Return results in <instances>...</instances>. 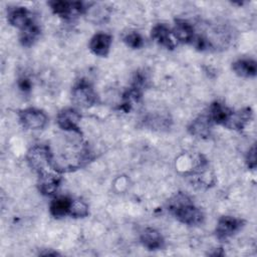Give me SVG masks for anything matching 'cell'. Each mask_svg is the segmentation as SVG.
Listing matches in <instances>:
<instances>
[{"instance_id": "4", "label": "cell", "mask_w": 257, "mask_h": 257, "mask_svg": "<svg viewBox=\"0 0 257 257\" xmlns=\"http://www.w3.org/2000/svg\"><path fill=\"white\" fill-rule=\"evenodd\" d=\"M19 121L27 130H41L47 123L46 113L35 107H28L19 110Z\"/></svg>"}, {"instance_id": "5", "label": "cell", "mask_w": 257, "mask_h": 257, "mask_svg": "<svg viewBox=\"0 0 257 257\" xmlns=\"http://www.w3.org/2000/svg\"><path fill=\"white\" fill-rule=\"evenodd\" d=\"M52 12L62 18H72L76 15L83 14L86 11V7L83 2L80 1H63L55 0L48 2Z\"/></svg>"}, {"instance_id": "21", "label": "cell", "mask_w": 257, "mask_h": 257, "mask_svg": "<svg viewBox=\"0 0 257 257\" xmlns=\"http://www.w3.org/2000/svg\"><path fill=\"white\" fill-rule=\"evenodd\" d=\"M124 43L134 49H138L141 48L144 45V39L142 37V35L138 32H131L128 34H126L123 38Z\"/></svg>"}, {"instance_id": "15", "label": "cell", "mask_w": 257, "mask_h": 257, "mask_svg": "<svg viewBox=\"0 0 257 257\" xmlns=\"http://www.w3.org/2000/svg\"><path fill=\"white\" fill-rule=\"evenodd\" d=\"M72 202L73 199L68 196H59L54 198L49 205L50 214L55 218H61L69 215Z\"/></svg>"}, {"instance_id": "12", "label": "cell", "mask_w": 257, "mask_h": 257, "mask_svg": "<svg viewBox=\"0 0 257 257\" xmlns=\"http://www.w3.org/2000/svg\"><path fill=\"white\" fill-rule=\"evenodd\" d=\"M172 34L175 39L182 43H192L196 35L193 25L188 21L181 19L176 21V24L172 29Z\"/></svg>"}, {"instance_id": "9", "label": "cell", "mask_w": 257, "mask_h": 257, "mask_svg": "<svg viewBox=\"0 0 257 257\" xmlns=\"http://www.w3.org/2000/svg\"><path fill=\"white\" fill-rule=\"evenodd\" d=\"M57 171H51L38 176V189L44 196H53L61 182V177Z\"/></svg>"}, {"instance_id": "19", "label": "cell", "mask_w": 257, "mask_h": 257, "mask_svg": "<svg viewBox=\"0 0 257 257\" xmlns=\"http://www.w3.org/2000/svg\"><path fill=\"white\" fill-rule=\"evenodd\" d=\"M39 35H40V29L38 25L35 22H33L27 27H25L24 29L20 30L19 40L23 46L29 47L34 44V42L38 39Z\"/></svg>"}, {"instance_id": "3", "label": "cell", "mask_w": 257, "mask_h": 257, "mask_svg": "<svg viewBox=\"0 0 257 257\" xmlns=\"http://www.w3.org/2000/svg\"><path fill=\"white\" fill-rule=\"evenodd\" d=\"M97 100L93 87L85 80H79L72 88V101L80 107H90Z\"/></svg>"}, {"instance_id": "6", "label": "cell", "mask_w": 257, "mask_h": 257, "mask_svg": "<svg viewBox=\"0 0 257 257\" xmlns=\"http://www.w3.org/2000/svg\"><path fill=\"white\" fill-rule=\"evenodd\" d=\"M243 226L244 221L242 219L232 216H223L217 223L215 233L220 241H226L239 232Z\"/></svg>"}, {"instance_id": "22", "label": "cell", "mask_w": 257, "mask_h": 257, "mask_svg": "<svg viewBox=\"0 0 257 257\" xmlns=\"http://www.w3.org/2000/svg\"><path fill=\"white\" fill-rule=\"evenodd\" d=\"M246 163L249 169L254 170L256 168V147L253 145L251 149L249 150L247 157H246Z\"/></svg>"}, {"instance_id": "18", "label": "cell", "mask_w": 257, "mask_h": 257, "mask_svg": "<svg viewBox=\"0 0 257 257\" xmlns=\"http://www.w3.org/2000/svg\"><path fill=\"white\" fill-rule=\"evenodd\" d=\"M212 124L213 122L210 119L209 115H200L191 122L189 126V132L193 136L199 138H206L210 135Z\"/></svg>"}, {"instance_id": "1", "label": "cell", "mask_w": 257, "mask_h": 257, "mask_svg": "<svg viewBox=\"0 0 257 257\" xmlns=\"http://www.w3.org/2000/svg\"><path fill=\"white\" fill-rule=\"evenodd\" d=\"M169 210L181 223L196 226L200 225L204 221L203 212L196 207L191 200L185 195H178L170 202Z\"/></svg>"}, {"instance_id": "14", "label": "cell", "mask_w": 257, "mask_h": 257, "mask_svg": "<svg viewBox=\"0 0 257 257\" xmlns=\"http://www.w3.org/2000/svg\"><path fill=\"white\" fill-rule=\"evenodd\" d=\"M253 111L250 107H244L238 111H232V114L226 124V127L241 131L251 120Z\"/></svg>"}, {"instance_id": "2", "label": "cell", "mask_w": 257, "mask_h": 257, "mask_svg": "<svg viewBox=\"0 0 257 257\" xmlns=\"http://www.w3.org/2000/svg\"><path fill=\"white\" fill-rule=\"evenodd\" d=\"M26 158L30 168L35 171L38 176L56 171L52 165V153L47 146L36 145L32 147L28 151Z\"/></svg>"}, {"instance_id": "16", "label": "cell", "mask_w": 257, "mask_h": 257, "mask_svg": "<svg viewBox=\"0 0 257 257\" xmlns=\"http://www.w3.org/2000/svg\"><path fill=\"white\" fill-rule=\"evenodd\" d=\"M232 111H233L232 109H230L223 103L215 101L210 106L209 117L213 123H217V124L226 126V124L232 114Z\"/></svg>"}, {"instance_id": "23", "label": "cell", "mask_w": 257, "mask_h": 257, "mask_svg": "<svg viewBox=\"0 0 257 257\" xmlns=\"http://www.w3.org/2000/svg\"><path fill=\"white\" fill-rule=\"evenodd\" d=\"M18 86H19V88H20L21 90H23V91H29L30 88H31V83H30V81H29L28 79H26V78H21V79H19V81H18Z\"/></svg>"}, {"instance_id": "17", "label": "cell", "mask_w": 257, "mask_h": 257, "mask_svg": "<svg viewBox=\"0 0 257 257\" xmlns=\"http://www.w3.org/2000/svg\"><path fill=\"white\" fill-rule=\"evenodd\" d=\"M232 69L241 77H254L257 73V63L251 58H240L232 63Z\"/></svg>"}, {"instance_id": "10", "label": "cell", "mask_w": 257, "mask_h": 257, "mask_svg": "<svg viewBox=\"0 0 257 257\" xmlns=\"http://www.w3.org/2000/svg\"><path fill=\"white\" fill-rule=\"evenodd\" d=\"M112 37L109 34L99 32L91 37L89 41V49L94 55L104 57L109 52Z\"/></svg>"}, {"instance_id": "20", "label": "cell", "mask_w": 257, "mask_h": 257, "mask_svg": "<svg viewBox=\"0 0 257 257\" xmlns=\"http://www.w3.org/2000/svg\"><path fill=\"white\" fill-rule=\"evenodd\" d=\"M88 215V206L80 200H73L69 216L73 218H84Z\"/></svg>"}, {"instance_id": "11", "label": "cell", "mask_w": 257, "mask_h": 257, "mask_svg": "<svg viewBox=\"0 0 257 257\" xmlns=\"http://www.w3.org/2000/svg\"><path fill=\"white\" fill-rule=\"evenodd\" d=\"M152 38L160 45L166 47L167 49H174L176 43L173 39L172 30L165 24H157L152 28L151 31Z\"/></svg>"}, {"instance_id": "13", "label": "cell", "mask_w": 257, "mask_h": 257, "mask_svg": "<svg viewBox=\"0 0 257 257\" xmlns=\"http://www.w3.org/2000/svg\"><path fill=\"white\" fill-rule=\"evenodd\" d=\"M141 243L149 250H159L164 246V238L162 234L154 228H146L140 236Z\"/></svg>"}, {"instance_id": "8", "label": "cell", "mask_w": 257, "mask_h": 257, "mask_svg": "<svg viewBox=\"0 0 257 257\" xmlns=\"http://www.w3.org/2000/svg\"><path fill=\"white\" fill-rule=\"evenodd\" d=\"M7 19L12 26L20 30L24 29L25 27L34 22L29 10L22 6H15L9 8L7 13Z\"/></svg>"}, {"instance_id": "7", "label": "cell", "mask_w": 257, "mask_h": 257, "mask_svg": "<svg viewBox=\"0 0 257 257\" xmlns=\"http://www.w3.org/2000/svg\"><path fill=\"white\" fill-rule=\"evenodd\" d=\"M80 118L81 115L77 110L73 108H65L57 114L56 121L58 126L63 131L80 134V130L78 126Z\"/></svg>"}]
</instances>
